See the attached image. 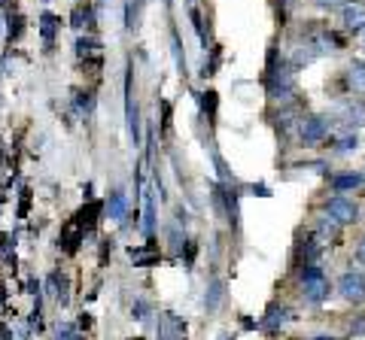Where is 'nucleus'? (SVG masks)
I'll list each match as a JSON object with an SVG mask.
<instances>
[{
	"label": "nucleus",
	"instance_id": "nucleus-3",
	"mask_svg": "<svg viewBox=\"0 0 365 340\" xmlns=\"http://www.w3.org/2000/svg\"><path fill=\"white\" fill-rule=\"evenodd\" d=\"M299 137H301V143L326 140V137H329V119H323V115H308V119H301Z\"/></svg>",
	"mask_w": 365,
	"mask_h": 340
},
{
	"label": "nucleus",
	"instance_id": "nucleus-11",
	"mask_svg": "<svg viewBox=\"0 0 365 340\" xmlns=\"http://www.w3.org/2000/svg\"><path fill=\"white\" fill-rule=\"evenodd\" d=\"M140 198H143V231L152 234L156 231V195L149 191V185H140Z\"/></svg>",
	"mask_w": 365,
	"mask_h": 340
},
{
	"label": "nucleus",
	"instance_id": "nucleus-5",
	"mask_svg": "<svg viewBox=\"0 0 365 340\" xmlns=\"http://www.w3.org/2000/svg\"><path fill=\"white\" fill-rule=\"evenodd\" d=\"M341 19H344L347 30L359 34V30L365 28V3L362 0H347V3L341 6Z\"/></svg>",
	"mask_w": 365,
	"mask_h": 340
},
{
	"label": "nucleus",
	"instance_id": "nucleus-2",
	"mask_svg": "<svg viewBox=\"0 0 365 340\" xmlns=\"http://www.w3.org/2000/svg\"><path fill=\"white\" fill-rule=\"evenodd\" d=\"M268 95L274 100H289L295 95V79L286 67H277V70L268 73Z\"/></svg>",
	"mask_w": 365,
	"mask_h": 340
},
{
	"label": "nucleus",
	"instance_id": "nucleus-13",
	"mask_svg": "<svg viewBox=\"0 0 365 340\" xmlns=\"http://www.w3.org/2000/svg\"><path fill=\"white\" fill-rule=\"evenodd\" d=\"M286 316H289L286 307L271 304V307H268V313H265V319H262V328H265V331H277V328L286 322Z\"/></svg>",
	"mask_w": 365,
	"mask_h": 340
},
{
	"label": "nucleus",
	"instance_id": "nucleus-25",
	"mask_svg": "<svg viewBox=\"0 0 365 340\" xmlns=\"http://www.w3.org/2000/svg\"><path fill=\"white\" fill-rule=\"evenodd\" d=\"M362 180H365V173H362Z\"/></svg>",
	"mask_w": 365,
	"mask_h": 340
},
{
	"label": "nucleus",
	"instance_id": "nucleus-4",
	"mask_svg": "<svg viewBox=\"0 0 365 340\" xmlns=\"http://www.w3.org/2000/svg\"><path fill=\"white\" fill-rule=\"evenodd\" d=\"M326 213H329V219H335L338 225H350V222H356V216H359V207H356L353 200H347L344 195H338L326 204Z\"/></svg>",
	"mask_w": 365,
	"mask_h": 340
},
{
	"label": "nucleus",
	"instance_id": "nucleus-22",
	"mask_svg": "<svg viewBox=\"0 0 365 340\" xmlns=\"http://www.w3.org/2000/svg\"><path fill=\"white\" fill-rule=\"evenodd\" d=\"M356 258H359V261H362V265H365V240H362L359 246H356Z\"/></svg>",
	"mask_w": 365,
	"mask_h": 340
},
{
	"label": "nucleus",
	"instance_id": "nucleus-1",
	"mask_svg": "<svg viewBox=\"0 0 365 340\" xmlns=\"http://www.w3.org/2000/svg\"><path fill=\"white\" fill-rule=\"evenodd\" d=\"M338 292H341V298L344 301H350V304H359V301H365V276L359 274V270H347V274H341Z\"/></svg>",
	"mask_w": 365,
	"mask_h": 340
},
{
	"label": "nucleus",
	"instance_id": "nucleus-15",
	"mask_svg": "<svg viewBox=\"0 0 365 340\" xmlns=\"http://www.w3.org/2000/svg\"><path fill=\"white\" fill-rule=\"evenodd\" d=\"M61 25V19L58 15H52V12H43L40 15V34H43V40L46 46H52V40H55V30Z\"/></svg>",
	"mask_w": 365,
	"mask_h": 340
},
{
	"label": "nucleus",
	"instance_id": "nucleus-24",
	"mask_svg": "<svg viewBox=\"0 0 365 340\" xmlns=\"http://www.w3.org/2000/svg\"><path fill=\"white\" fill-rule=\"evenodd\" d=\"M359 34H362V43H365V28H362V30H359Z\"/></svg>",
	"mask_w": 365,
	"mask_h": 340
},
{
	"label": "nucleus",
	"instance_id": "nucleus-10",
	"mask_svg": "<svg viewBox=\"0 0 365 340\" xmlns=\"http://www.w3.org/2000/svg\"><path fill=\"white\" fill-rule=\"evenodd\" d=\"M76 55H79L82 61H91V64H101V43L97 40H91V37H79V40H76Z\"/></svg>",
	"mask_w": 365,
	"mask_h": 340
},
{
	"label": "nucleus",
	"instance_id": "nucleus-20",
	"mask_svg": "<svg viewBox=\"0 0 365 340\" xmlns=\"http://www.w3.org/2000/svg\"><path fill=\"white\" fill-rule=\"evenodd\" d=\"M147 313H149V307H147V301H137L134 304V319H147Z\"/></svg>",
	"mask_w": 365,
	"mask_h": 340
},
{
	"label": "nucleus",
	"instance_id": "nucleus-9",
	"mask_svg": "<svg viewBox=\"0 0 365 340\" xmlns=\"http://www.w3.org/2000/svg\"><path fill=\"white\" fill-rule=\"evenodd\" d=\"M365 122V106L359 100H347L344 106H341V125L344 128H359Z\"/></svg>",
	"mask_w": 365,
	"mask_h": 340
},
{
	"label": "nucleus",
	"instance_id": "nucleus-14",
	"mask_svg": "<svg viewBox=\"0 0 365 340\" xmlns=\"http://www.w3.org/2000/svg\"><path fill=\"white\" fill-rule=\"evenodd\" d=\"M347 82L356 95H365V64L362 61H353V64L347 67Z\"/></svg>",
	"mask_w": 365,
	"mask_h": 340
},
{
	"label": "nucleus",
	"instance_id": "nucleus-19",
	"mask_svg": "<svg viewBox=\"0 0 365 340\" xmlns=\"http://www.w3.org/2000/svg\"><path fill=\"white\" fill-rule=\"evenodd\" d=\"M317 231H319V237H326V240H335V237H338V222L335 219H319Z\"/></svg>",
	"mask_w": 365,
	"mask_h": 340
},
{
	"label": "nucleus",
	"instance_id": "nucleus-17",
	"mask_svg": "<svg viewBox=\"0 0 365 340\" xmlns=\"http://www.w3.org/2000/svg\"><path fill=\"white\" fill-rule=\"evenodd\" d=\"M219 301H223V283H219V280H213V283H210L207 298H204V307H207V310H216V304H219Z\"/></svg>",
	"mask_w": 365,
	"mask_h": 340
},
{
	"label": "nucleus",
	"instance_id": "nucleus-8",
	"mask_svg": "<svg viewBox=\"0 0 365 340\" xmlns=\"http://www.w3.org/2000/svg\"><path fill=\"white\" fill-rule=\"evenodd\" d=\"M329 298V283L326 276H314V280H304V301L308 304H319V301Z\"/></svg>",
	"mask_w": 365,
	"mask_h": 340
},
{
	"label": "nucleus",
	"instance_id": "nucleus-6",
	"mask_svg": "<svg viewBox=\"0 0 365 340\" xmlns=\"http://www.w3.org/2000/svg\"><path fill=\"white\" fill-rule=\"evenodd\" d=\"M182 334H186V322L174 313H162V319H158V340H182Z\"/></svg>",
	"mask_w": 365,
	"mask_h": 340
},
{
	"label": "nucleus",
	"instance_id": "nucleus-16",
	"mask_svg": "<svg viewBox=\"0 0 365 340\" xmlns=\"http://www.w3.org/2000/svg\"><path fill=\"white\" fill-rule=\"evenodd\" d=\"M365 180H362V173H344V176H335L332 180V185L338 191H347V189H356V185H362Z\"/></svg>",
	"mask_w": 365,
	"mask_h": 340
},
{
	"label": "nucleus",
	"instance_id": "nucleus-12",
	"mask_svg": "<svg viewBox=\"0 0 365 340\" xmlns=\"http://www.w3.org/2000/svg\"><path fill=\"white\" fill-rule=\"evenodd\" d=\"M106 213H110V219L122 222L128 213V200H125V191H110V198H106Z\"/></svg>",
	"mask_w": 365,
	"mask_h": 340
},
{
	"label": "nucleus",
	"instance_id": "nucleus-23",
	"mask_svg": "<svg viewBox=\"0 0 365 340\" xmlns=\"http://www.w3.org/2000/svg\"><path fill=\"white\" fill-rule=\"evenodd\" d=\"M314 340H335V337H326V334H319V337H314Z\"/></svg>",
	"mask_w": 365,
	"mask_h": 340
},
{
	"label": "nucleus",
	"instance_id": "nucleus-7",
	"mask_svg": "<svg viewBox=\"0 0 365 340\" xmlns=\"http://www.w3.org/2000/svg\"><path fill=\"white\" fill-rule=\"evenodd\" d=\"M125 119H128V137L137 146L140 143V119H137V104L131 100V82H125Z\"/></svg>",
	"mask_w": 365,
	"mask_h": 340
},
{
	"label": "nucleus",
	"instance_id": "nucleus-21",
	"mask_svg": "<svg viewBox=\"0 0 365 340\" xmlns=\"http://www.w3.org/2000/svg\"><path fill=\"white\" fill-rule=\"evenodd\" d=\"M317 6H323V10H335V6L341 3V0H314Z\"/></svg>",
	"mask_w": 365,
	"mask_h": 340
},
{
	"label": "nucleus",
	"instance_id": "nucleus-18",
	"mask_svg": "<svg viewBox=\"0 0 365 340\" xmlns=\"http://www.w3.org/2000/svg\"><path fill=\"white\" fill-rule=\"evenodd\" d=\"M335 152L338 155H350V152H356V134H344L335 140Z\"/></svg>",
	"mask_w": 365,
	"mask_h": 340
}]
</instances>
